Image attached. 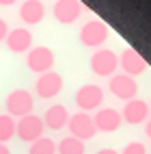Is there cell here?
<instances>
[{"mask_svg": "<svg viewBox=\"0 0 151 154\" xmlns=\"http://www.w3.org/2000/svg\"><path fill=\"white\" fill-rule=\"evenodd\" d=\"M119 67L123 69L125 76L136 78V76H143L149 69V63L145 61V57L140 54L138 50H134L132 46H127V48H123V52H121V57H119Z\"/></svg>", "mask_w": 151, "mask_h": 154, "instance_id": "8992f818", "label": "cell"}, {"mask_svg": "<svg viewBox=\"0 0 151 154\" xmlns=\"http://www.w3.org/2000/svg\"><path fill=\"white\" fill-rule=\"evenodd\" d=\"M117 67H119V57L110 48H97L93 57H91V69H93V74L102 76V78L115 76Z\"/></svg>", "mask_w": 151, "mask_h": 154, "instance_id": "3957f363", "label": "cell"}, {"mask_svg": "<svg viewBox=\"0 0 151 154\" xmlns=\"http://www.w3.org/2000/svg\"><path fill=\"white\" fill-rule=\"evenodd\" d=\"M7 113L11 117H26L35 109V96L28 89H13L7 96Z\"/></svg>", "mask_w": 151, "mask_h": 154, "instance_id": "7a4b0ae2", "label": "cell"}, {"mask_svg": "<svg viewBox=\"0 0 151 154\" xmlns=\"http://www.w3.org/2000/svg\"><path fill=\"white\" fill-rule=\"evenodd\" d=\"M43 119V126H48L50 130H60L67 126L69 122V111L63 106V104H54L45 111V115L41 117Z\"/></svg>", "mask_w": 151, "mask_h": 154, "instance_id": "2e32d148", "label": "cell"}, {"mask_svg": "<svg viewBox=\"0 0 151 154\" xmlns=\"http://www.w3.org/2000/svg\"><path fill=\"white\" fill-rule=\"evenodd\" d=\"M119 154H147V148H145V143H140V141H129L123 148V152H119Z\"/></svg>", "mask_w": 151, "mask_h": 154, "instance_id": "ffe728a7", "label": "cell"}, {"mask_svg": "<svg viewBox=\"0 0 151 154\" xmlns=\"http://www.w3.org/2000/svg\"><path fill=\"white\" fill-rule=\"evenodd\" d=\"M19 17L24 20L26 24H39L43 22L45 17V5L41 0H24L22 7H19Z\"/></svg>", "mask_w": 151, "mask_h": 154, "instance_id": "9a60e30c", "label": "cell"}, {"mask_svg": "<svg viewBox=\"0 0 151 154\" xmlns=\"http://www.w3.org/2000/svg\"><path fill=\"white\" fill-rule=\"evenodd\" d=\"M67 128L71 135L69 137H76L80 141H89V139H93L95 137V124H93V115L91 113H74V115H69V122H67Z\"/></svg>", "mask_w": 151, "mask_h": 154, "instance_id": "52a82bcc", "label": "cell"}, {"mask_svg": "<svg viewBox=\"0 0 151 154\" xmlns=\"http://www.w3.org/2000/svg\"><path fill=\"white\" fill-rule=\"evenodd\" d=\"M56 63V54L52 48L48 46H37V48H30L28 54H26V67L35 74H45V72H52Z\"/></svg>", "mask_w": 151, "mask_h": 154, "instance_id": "6da1fadb", "label": "cell"}, {"mask_svg": "<svg viewBox=\"0 0 151 154\" xmlns=\"http://www.w3.org/2000/svg\"><path fill=\"white\" fill-rule=\"evenodd\" d=\"M60 91H63V76H60L58 72H45L35 83V94L41 100H52Z\"/></svg>", "mask_w": 151, "mask_h": 154, "instance_id": "9c48e42d", "label": "cell"}, {"mask_svg": "<svg viewBox=\"0 0 151 154\" xmlns=\"http://www.w3.org/2000/svg\"><path fill=\"white\" fill-rule=\"evenodd\" d=\"M145 135H147V137L151 139V117L147 119V124H145Z\"/></svg>", "mask_w": 151, "mask_h": 154, "instance_id": "603a6c76", "label": "cell"}, {"mask_svg": "<svg viewBox=\"0 0 151 154\" xmlns=\"http://www.w3.org/2000/svg\"><path fill=\"white\" fill-rule=\"evenodd\" d=\"M43 119L35 115V113H30L26 117H19V122L15 124V135L19 137V141H26V143H35L37 139L43 137Z\"/></svg>", "mask_w": 151, "mask_h": 154, "instance_id": "5b68a950", "label": "cell"}, {"mask_svg": "<svg viewBox=\"0 0 151 154\" xmlns=\"http://www.w3.org/2000/svg\"><path fill=\"white\" fill-rule=\"evenodd\" d=\"M82 11H84V7L80 0H58L54 5V17L60 24H74L82 15Z\"/></svg>", "mask_w": 151, "mask_h": 154, "instance_id": "4fadbf2b", "label": "cell"}, {"mask_svg": "<svg viewBox=\"0 0 151 154\" xmlns=\"http://www.w3.org/2000/svg\"><path fill=\"white\" fill-rule=\"evenodd\" d=\"M28 154H56V143L52 139H48V137H41L35 143H30Z\"/></svg>", "mask_w": 151, "mask_h": 154, "instance_id": "d6986e66", "label": "cell"}, {"mask_svg": "<svg viewBox=\"0 0 151 154\" xmlns=\"http://www.w3.org/2000/svg\"><path fill=\"white\" fill-rule=\"evenodd\" d=\"M13 2H17V0H0V7H11Z\"/></svg>", "mask_w": 151, "mask_h": 154, "instance_id": "d4e9b609", "label": "cell"}, {"mask_svg": "<svg viewBox=\"0 0 151 154\" xmlns=\"http://www.w3.org/2000/svg\"><path fill=\"white\" fill-rule=\"evenodd\" d=\"M93 124L97 130L102 132H115L121 128V124H123V119H121V113L117 109H97V113L93 115Z\"/></svg>", "mask_w": 151, "mask_h": 154, "instance_id": "7c38bea8", "label": "cell"}, {"mask_svg": "<svg viewBox=\"0 0 151 154\" xmlns=\"http://www.w3.org/2000/svg\"><path fill=\"white\" fill-rule=\"evenodd\" d=\"M7 35H9V26H7V20H2V17H0V42H2V39H7Z\"/></svg>", "mask_w": 151, "mask_h": 154, "instance_id": "44dd1931", "label": "cell"}, {"mask_svg": "<svg viewBox=\"0 0 151 154\" xmlns=\"http://www.w3.org/2000/svg\"><path fill=\"white\" fill-rule=\"evenodd\" d=\"M84 152H86L84 141H80L76 137H65L56 146V154H84Z\"/></svg>", "mask_w": 151, "mask_h": 154, "instance_id": "e0dca14e", "label": "cell"}, {"mask_svg": "<svg viewBox=\"0 0 151 154\" xmlns=\"http://www.w3.org/2000/svg\"><path fill=\"white\" fill-rule=\"evenodd\" d=\"M4 42H7V48L11 50V52L24 54L33 48V33H30L28 28H13V30H9Z\"/></svg>", "mask_w": 151, "mask_h": 154, "instance_id": "5bb4252c", "label": "cell"}, {"mask_svg": "<svg viewBox=\"0 0 151 154\" xmlns=\"http://www.w3.org/2000/svg\"><path fill=\"white\" fill-rule=\"evenodd\" d=\"M0 154H11V150H9L7 143H0Z\"/></svg>", "mask_w": 151, "mask_h": 154, "instance_id": "cb8c5ba5", "label": "cell"}, {"mask_svg": "<svg viewBox=\"0 0 151 154\" xmlns=\"http://www.w3.org/2000/svg\"><path fill=\"white\" fill-rule=\"evenodd\" d=\"M15 117H11L9 113L0 115V143H7L15 137Z\"/></svg>", "mask_w": 151, "mask_h": 154, "instance_id": "ac0fdd59", "label": "cell"}, {"mask_svg": "<svg viewBox=\"0 0 151 154\" xmlns=\"http://www.w3.org/2000/svg\"><path fill=\"white\" fill-rule=\"evenodd\" d=\"M102 104H104V89L99 85H84V87L78 89V94H76V106L82 113L97 111Z\"/></svg>", "mask_w": 151, "mask_h": 154, "instance_id": "ba28073f", "label": "cell"}, {"mask_svg": "<svg viewBox=\"0 0 151 154\" xmlns=\"http://www.w3.org/2000/svg\"><path fill=\"white\" fill-rule=\"evenodd\" d=\"M95 154H119L117 150H112V148H102L99 152H95Z\"/></svg>", "mask_w": 151, "mask_h": 154, "instance_id": "7402d4cb", "label": "cell"}, {"mask_svg": "<svg viewBox=\"0 0 151 154\" xmlns=\"http://www.w3.org/2000/svg\"><path fill=\"white\" fill-rule=\"evenodd\" d=\"M119 113H121V119H123L125 124L136 126V124H143V122L149 119V104L140 98H134V100L125 102L123 111H119Z\"/></svg>", "mask_w": 151, "mask_h": 154, "instance_id": "8fae6325", "label": "cell"}, {"mask_svg": "<svg viewBox=\"0 0 151 154\" xmlns=\"http://www.w3.org/2000/svg\"><path fill=\"white\" fill-rule=\"evenodd\" d=\"M110 35V28L102 20H89V22L80 28V42L86 48H102Z\"/></svg>", "mask_w": 151, "mask_h": 154, "instance_id": "277c9868", "label": "cell"}, {"mask_svg": "<svg viewBox=\"0 0 151 154\" xmlns=\"http://www.w3.org/2000/svg\"><path fill=\"white\" fill-rule=\"evenodd\" d=\"M108 89H110V94H112L115 98L129 102V100H134L136 94H138V83H136V78H132V76L115 74V76H110V80H108Z\"/></svg>", "mask_w": 151, "mask_h": 154, "instance_id": "30bf717a", "label": "cell"}]
</instances>
